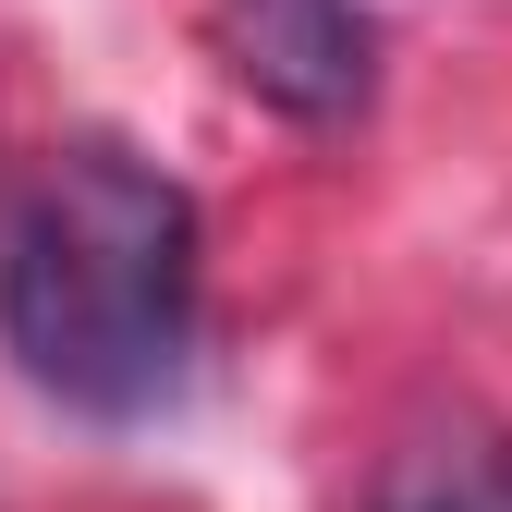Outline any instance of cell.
Listing matches in <instances>:
<instances>
[{"instance_id": "7a4b0ae2", "label": "cell", "mask_w": 512, "mask_h": 512, "mask_svg": "<svg viewBox=\"0 0 512 512\" xmlns=\"http://www.w3.org/2000/svg\"><path fill=\"white\" fill-rule=\"evenodd\" d=\"M208 49L281 122H354L378 98V13L366 0H208Z\"/></svg>"}, {"instance_id": "3957f363", "label": "cell", "mask_w": 512, "mask_h": 512, "mask_svg": "<svg viewBox=\"0 0 512 512\" xmlns=\"http://www.w3.org/2000/svg\"><path fill=\"white\" fill-rule=\"evenodd\" d=\"M366 512H512V439L476 415H427L378 452Z\"/></svg>"}, {"instance_id": "6da1fadb", "label": "cell", "mask_w": 512, "mask_h": 512, "mask_svg": "<svg viewBox=\"0 0 512 512\" xmlns=\"http://www.w3.org/2000/svg\"><path fill=\"white\" fill-rule=\"evenodd\" d=\"M196 196L122 135H74L0 220V342L61 415L135 427L196 366Z\"/></svg>"}]
</instances>
